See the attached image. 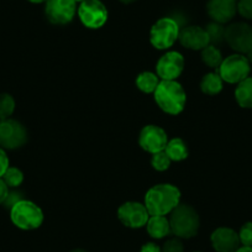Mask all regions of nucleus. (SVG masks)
<instances>
[{
	"mask_svg": "<svg viewBox=\"0 0 252 252\" xmlns=\"http://www.w3.org/2000/svg\"><path fill=\"white\" fill-rule=\"evenodd\" d=\"M181 203V192L173 184H156L145 195V207L150 215H168Z\"/></svg>",
	"mask_w": 252,
	"mask_h": 252,
	"instance_id": "obj_1",
	"label": "nucleus"
},
{
	"mask_svg": "<svg viewBox=\"0 0 252 252\" xmlns=\"http://www.w3.org/2000/svg\"><path fill=\"white\" fill-rule=\"evenodd\" d=\"M154 95L159 109L169 115H178L184 110L187 94L177 81H161Z\"/></svg>",
	"mask_w": 252,
	"mask_h": 252,
	"instance_id": "obj_2",
	"label": "nucleus"
},
{
	"mask_svg": "<svg viewBox=\"0 0 252 252\" xmlns=\"http://www.w3.org/2000/svg\"><path fill=\"white\" fill-rule=\"evenodd\" d=\"M169 217L172 234L179 239H192L199 231V215L194 208L188 204H181L172 210Z\"/></svg>",
	"mask_w": 252,
	"mask_h": 252,
	"instance_id": "obj_3",
	"label": "nucleus"
},
{
	"mask_svg": "<svg viewBox=\"0 0 252 252\" xmlns=\"http://www.w3.org/2000/svg\"><path fill=\"white\" fill-rule=\"evenodd\" d=\"M10 219L21 230H35L42 225L43 212L31 200L23 199L10 209Z\"/></svg>",
	"mask_w": 252,
	"mask_h": 252,
	"instance_id": "obj_4",
	"label": "nucleus"
},
{
	"mask_svg": "<svg viewBox=\"0 0 252 252\" xmlns=\"http://www.w3.org/2000/svg\"><path fill=\"white\" fill-rule=\"evenodd\" d=\"M178 23L172 18H162L156 21L150 31V42L157 50H168L179 36Z\"/></svg>",
	"mask_w": 252,
	"mask_h": 252,
	"instance_id": "obj_5",
	"label": "nucleus"
},
{
	"mask_svg": "<svg viewBox=\"0 0 252 252\" xmlns=\"http://www.w3.org/2000/svg\"><path fill=\"white\" fill-rule=\"evenodd\" d=\"M250 62L247 57L244 55H231L222 60L221 64L218 68V73L220 74L221 79L226 83H240L241 81L249 77Z\"/></svg>",
	"mask_w": 252,
	"mask_h": 252,
	"instance_id": "obj_6",
	"label": "nucleus"
},
{
	"mask_svg": "<svg viewBox=\"0 0 252 252\" xmlns=\"http://www.w3.org/2000/svg\"><path fill=\"white\" fill-rule=\"evenodd\" d=\"M28 141L25 126L14 119L0 120V147L4 150H16Z\"/></svg>",
	"mask_w": 252,
	"mask_h": 252,
	"instance_id": "obj_7",
	"label": "nucleus"
},
{
	"mask_svg": "<svg viewBox=\"0 0 252 252\" xmlns=\"http://www.w3.org/2000/svg\"><path fill=\"white\" fill-rule=\"evenodd\" d=\"M82 24L88 29H100L108 21V9L100 0H84L78 8Z\"/></svg>",
	"mask_w": 252,
	"mask_h": 252,
	"instance_id": "obj_8",
	"label": "nucleus"
},
{
	"mask_svg": "<svg viewBox=\"0 0 252 252\" xmlns=\"http://www.w3.org/2000/svg\"><path fill=\"white\" fill-rule=\"evenodd\" d=\"M225 41L239 53L252 51V26L245 23L231 24L225 29Z\"/></svg>",
	"mask_w": 252,
	"mask_h": 252,
	"instance_id": "obj_9",
	"label": "nucleus"
},
{
	"mask_svg": "<svg viewBox=\"0 0 252 252\" xmlns=\"http://www.w3.org/2000/svg\"><path fill=\"white\" fill-rule=\"evenodd\" d=\"M150 217L151 215L147 212L145 204L137 202H126L118 209L119 220L123 222V225L130 229H140L146 226Z\"/></svg>",
	"mask_w": 252,
	"mask_h": 252,
	"instance_id": "obj_10",
	"label": "nucleus"
},
{
	"mask_svg": "<svg viewBox=\"0 0 252 252\" xmlns=\"http://www.w3.org/2000/svg\"><path fill=\"white\" fill-rule=\"evenodd\" d=\"M77 6L74 0H47L45 13L48 21L55 25H66L73 20Z\"/></svg>",
	"mask_w": 252,
	"mask_h": 252,
	"instance_id": "obj_11",
	"label": "nucleus"
},
{
	"mask_svg": "<svg viewBox=\"0 0 252 252\" xmlns=\"http://www.w3.org/2000/svg\"><path fill=\"white\" fill-rule=\"evenodd\" d=\"M184 69V57L177 51L166 52L156 64V74L161 81H176Z\"/></svg>",
	"mask_w": 252,
	"mask_h": 252,
	"instance_id": "obj_12",
	"label": "nucleus"
},
{
	"mask_svg": "<svg viewBox=\"0 0 252 252\" xmlns=\"http://www.w3.org/2000/svg\"><path fill=\"white\" fill-rule=\"evenodd\" d=\"M168 144L167 132L157 125H146L142 127L139 136V145L142 150L150 154L164 151Z\"/></svg>",
	"mask_w": 252,
	"mask_h": 252,
	"instance_id": "obj_13",
	"label": "nucleus"
},
{
	"mask_svg": "<svg viewBox=\"0 0 252 252\" xmlns=\"http://www.w3.org/2000/svg\"><path fill=\"white\" fill-rule=\"evenodd\" d=\"M213 249L217 252H235L240 247L239 232L230 227H218L210 236Z\"/></svg>",
	"mask_w": 252,
	"mask_h": 252,
	"instance_id": "obj_14",
	"label": "nucleus"
},
{
	"mask_svg": "<svg viewBox=\"0 0 252 252\" xmlns=\"http://www.w3.org/2000/svg\"><path fill=\"white\" fill-rule=\"evenodd\" d=\"M178 40L181 41L182 46L188 50L202 51L203 48L210 45L207 31L200 26H187L182 29L179 31Z\"/></svg>",
	"mask_w": 252,
	"mask_h": 252,
	"instance_id": "obj_15",
	"label": "nucleus"
},
{
	"mask_svg": "<svg viewBox=\"0 0 252 252\" xmlns=\"http://www.w3.org/2000/svg\"><path fill=\"white\" fill-rule=\"evenodd\" d=\"M237 1L239 0H209L207 4L208 15L215 23H229L237 11Z\"/></svg>",
	"mask_w": 252,
	"mask_h": 252,
	"instance_id": "obj_16",
	"label": "nucleus"
},
{
	"mask_svg": "<svg viewBox=\"0 0 252 252\" xmlns=\"http://www.w3.org/2000/svg\"><path fill=\"white\" fill-rule=\"evenodd\" d=\"M146 230L152 239H163L172 234L169 220L164 215H151L146 224Z\"/></svg>",
	"mask_w": 252,
	"mask_h": 252,
	"instance_id": "obj_17",
	"label": "nucleus"
},
{
	"mask_svg": "<svg viewBox=\"0 0 252 252\" xmlns=\"http://www.w3.org/2000/svg\"><path fill=\"white\" fill-rule=\"evenodd\" d=\"M235 99L241 108L252 109V77L237 83L235 89Z\"/></svg>",
	"mask_w": 252,
	"mask_h": 252,
	"instance_id": "obj_18",
	"label": "nucleus"
},
{
	"mask_svg": "<svg viewBox=\"0 0 252 252\" xmlns=\"http://www.w3.org/2000/svg\"><path fill=\"white\" fill-rule=\"evenodd\" d=\"M164 152L169 157V159L174 162L183 161V159H186L188 157V147H187V144L183 140L179 139V137L168 140V144H167L166 149H164Z\"/></svg>",
	"mask_w": 252,
	"mask_h": 252,
	"instance_id": "obj_19",
	"label": "nucleus"
},
{
	"mask_svg": "<svg viewBox=\"0 0 252 252\" xmlns=\"http://www.w3.org/2000/svg\"><path fill=\"white\" fill-rule=\"evenodd\" d=\"M222 79L218 72H210L203 77L200 82V89L208 95H217L222 91Z\"/></svg>",
	"mask_w": 252,
	"mask_h": 252,
	"instance_id": "obj_20",
	"label": "nucleus"
},
{
	"mask_svg": "<svg viewBox=\"0 0 252 252\" xmlns=\"http://www.w3.org/2000/svg\"><path fill=\"white\" fill-rule=\"evenodd\" d=\"M158 76L152 72H142L136 78V87L144 93H155L159 84Z\"/></svg>",
	"mask_w": 252,
	"mask_h": 252,
	"instance_id": "obj_21",
	"label": "nucleus"
},
{
	"mask_svg": "<svg viewBox=\"0 0 252 252\" xmlns=\"http://www.w3.org/2000/svg\"><path fill=\"white\" fill-rule=\"evenodd\" d=\"M202 61L210 68H219L222 62L221 52L217 46L208 45L202 50Z\"/></svg>",
	"mask_w": 252,
	"mask_h": 252,
	"instance_id": "obj_22",
	"label": "nucleus"
},
{
	"mask_svg": "<svg viewBox=\"0 0 252 252\" xmlns=\"http://www.w3.org/2000/svg\"><path fill=\"white\" fill-rule=\"evenodd\" d=\"M205 31H207L208 37H209L210 45L217 46L220 45L222 41H225V28L222 26V24L213 21V23L208 24Z\"/></svg>",
	"mask_w": 252,
	"mask_h": 252,
	"instance_id": "obj_23",
	"label": "nucleus"
},
{
	"mask_svg": "<svg viewBox=\"0 0 252 252\" xmlns=\"http://www.w3.org/2000/svg\"><path fill=\"white\" fill-rule=\"evenodd\" d=\"M15 110V100L8 93L0 94V120L10 119Z\"/></svg>",
	"mask_w": 252,
	"mask_h": 252,
	"instance_id": "obj_24",
	"label": "nucleus"
},
{
	"mask_svg": "<svg viewBox=\"0 0 252 252\" xmlns=\"http://www.w3.org/2000/svg\"><path fill=\"white\" fill-rule=\"evenodd\" d=\"M3 181L5 182L6 186L10 188H18L24 182V173L16 167H9L4 176L1 177Z\"/></svg>",
	"mask_w": 252,
	"mask_h": 252,
	"instance_id": "obj_25",
	"label": "nucleus"
},
{
	"mask_svg": "<svg viewBox=\"0 0 252 252\" xmlns=\"http://www.w3.org/2000/svg\"><path fill=\"white\" fill-rule=\"evenodd\" d=\"M171 162L172 161L169 159V157L167 156V154L164 151H159L152 155L151 164L158 172H163L166 169H168L169 166H171Z\"/></svg>",
	"mask_w": 252,
	"mask_h": 252,
	"instance_id": "obj_26",
	"label": "nucleus"
},
{
	"mask_svg": "<svg viewBox=\"0 0 252 252\" xmlns=\"http://www.w3.org/2000/svg\"><path fill=\"white\" fill-rule=\"evenodd\" d=\"M240 242L242 246H250L252 247V222H245L241 226L239 232Z\"/></svg>",
	"mask_w": 252,
	"mask_h": 252,
	"instance_id": "obj_27",
	"label": "nucleus"
},
{
	"mask_svg": "<svg viewBox=\"0 0 252 252\" xmlns=\"http://www.w3.org/2000/svg\"><path fill=\"white\" fill-rule=\"evenodd\" d=\"M162 252H184V245L179 237L167 240L161 249Z\"/></svg>",
	"mask_w": 252,
	"mask_h": 252,
	"instance_id": "obj_28",
	"label": "nucleus"
},
{
	"mask_svg": "<svg viewBox=\"0 0 252 252\" xmlns=\"http://www.w3.org/2000/svg\"><path fill=\"white\" fill-rule=\"evenodd\" d=\"M237 11L242 18L252 20V0H239Z\"/></svg>",
	"mask_w": 252,
	"mask_h": 252,
	"instance_id": "obj_29",
	"label": "nucleus"
},
{
	"mask_svg": "<svg viewBox=\"0 0 252 252\" xmlns=\"http://www.w3.org/2000/svg\"><path fill=\"white\" fill-rule=\"evenodd\" d=\"M24 199V194L20 190H9L8 197H6L5 202L3 203V205L8 209H11L16 203H19L20 200Z\"/></svg>",
	"mask_w": 252,
	"mask_h": 252,
	"instance_id": "obj_30",
	"label": "nucleus"
},
{
	"mask_svg": "<svg viewBox=\"0 0 252 252\" xmlns=\"http://www.w3.org/2000/svg\"><path fill=\"white\" fill-rule=\"evenodd\" d=\"M9 167L10 166H9V158L6 156L5 150L0 147V178L4 176V173H5Z\"/></svg>",
	"mask_w": 252,
	"mask_h": 252,
	"instance_id": "obj_31",
	"label": "nucleus"
},
{
	"mask_svg": "<svg viewBox=\"0 0 252 252\" xmlns=\"http://www.w3.org/2000/svg\"><path fill=\"white\" fill-rule=\"evenodd\" d=\"M9 193V187L6 186L5 182L3 181V178H0V204H3L5 202L6 197H8Z\"/></svg>",
	"mask_w": 252,
	"mask_h": 252,
	"instance_id": "obj_32",
	"label": "nucleus"
},
{
	"mask_svg": "<svg viewBox=\"0 0 252 252\" xmlns=\"http://www.w3.org/2000/svg\"><path fill=\"white\" fill-rule=\"evenodd\" d=\"M140 252H162L161 247L158 245L154 244V242H147V244L142 245Z\"/></svg>",
	"mask_w": 252,
	"mask_h": 252,
	"instance_id": "obj_33",
	"label": "nucleus"
},
{
	"mask_svg": "<svg viewBox=\"0 0 252 252\" xmlns=\"http://www.w3.org/2000/svg\"><path fill=\"white\" fill-rule=\"evenodd\" d=\"M235 252H252V247L250 246H241L236 250Z\"/></svg>",
	"mask_w": 252,
	"mask_h": 252,
	"instance_id": "obj_34",
	"label": "nucleus"
},
{
	"mask_svg": "<svg viewBox=\"0 0 252 252\" xmlns=\"http://www.w3.org/2000/svg\"><path fill=\"white\" fill-rule=\"evenodd\" d=\"M29 1L33 4H40V3H45V1H47V0H29Z\"/></svg>",
	"mask_w": 252,
	"mask_h": 252,
	"instance_id": "obj_35",
	"label": "nucleus"
},
{
	"mask_svg": "<svg viewBox=\"0 0 252 252\" xmlns=\"http://www.w3.org/2000/svg\"><path fill=\"white\" fill-rule=\"evenodd\" d=\"M120 1L124 4H131L134 3V1H136V0H120Z\"/></svg>",
	"mask_w": 252,
	"mask_h": 252,
	"instance_id": "obj_36",
	"label": "nucleus"
},
{
	"mask_svg": "<svg viewBox=\"0 0 252 252\" xmlns=\"http://www.w3.org/2000/svg\"><path fill=\"white\" fill-rule=\"evenodd\" d=\"M247 60H249V62H252V51L247 53Z\"/></svg>",
	"mask_w": 252,
	"mask_h": 252,
	"instance_id": "obj_37",
	"label": "nucleus"
},
{
	"mask_svg": "<svg viewBox=\"0 0 252 252\" xmlns=\"http://www.w3.org/2000/svg\"><path fill=\"white\" fill-rule=\"evenodd\" d=\"M71 252H88L86 250H82V249H76V250H72Z\"/></svg>",
	"mask_w": 252,
	"mask_h": 252,
	"instance_id": "obj_38",
	"label": "nucleus"
},
{
	"mask_svg": "<svg viewBox=\"0 0 252 252\" xmlns=\"http://www.w3.org/2000/svg\"><path fill=\"white\" fill-rule=\"evenodd\" d=\"M74 1H76V3H77V1H81V3H82V1H84V0H74Z\"/></svg>",
	"mask_w": 252,
	"mask_h": 252,
	"instance_id": "obj_39",
	"label": "nucleus"
},
{
	"mask_svg": "<svg viewBox=\"0 0 252 252\" xmlns=\"http://www.w3.org/2000/svg\"><path fill=\"white\" fill-rule=\"evenodd\" d=\"M194 252H200V251H194Z\"/></svg>",
	"mask_w": 252,
	"mask_h": 252,
	"instance_id": "obj_40",
	"label": "nucleus"
}]
</instances>
